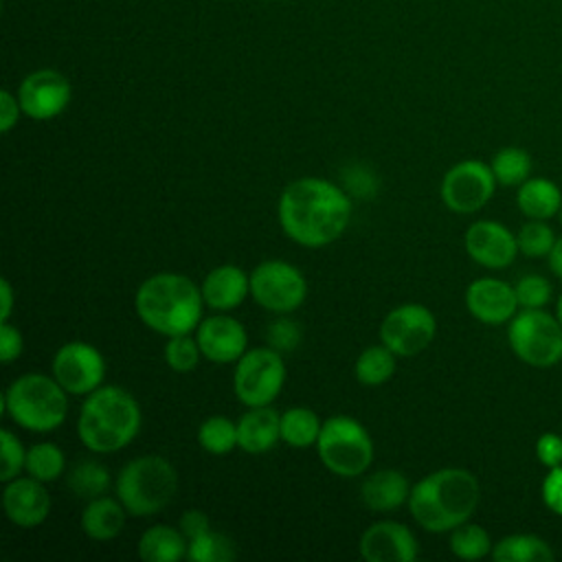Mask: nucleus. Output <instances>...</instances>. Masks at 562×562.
<instances>
[{
  "instance_id": "nucleus-41",
  "label": "nucleus",
  "mask_w": 562,
  "mask_h": 562,
  "mask_svg": "<svg viewBox=\"0 0 562 562\" xmlns=\"http://www.w3.org/2000/svg\"><path fill=\"white\" fill-rule=\"evenodd\" d=\"M536 457L542 465H562V437L555 432H542L536 441Z\"/></svg>"
},
{
  "instance_id": "nucleus-35",
  "label": "nucleus",
  "mask_w": 562,
  "mask_h": 562,
  "mask_svg": "<svg viewBox=\"0 0 562 562\" xmlns=\"http://www.w3.org/2000/svg\"><path fill=\"white\" fill-rule=\"evenodd\" d=\"M202 358L200 345L195 340V336L191 334H180V336H171L167 338L165 345V362L171 371L176 373H191L198 362Z\"/></svg>"
},
{
  "instance_id": "nucleus-37",
  "label": "nucleus",
  "mask_w": 562,
  "mask_h": 562,
  "mask_svg": "<svg viewBox=\"0 0 562 562\" xmlns=\"http://www.w3.org/2000/svg\"><path fill=\"white\" fill-rule=\"evenodd\" d=\"M0 452H2V468H0V481L7 483L24 470L26 463V450L22 441L11 430H0Z\"/></svg>"
},
{
  "instance_id": "nucleus-27",
  "label": "nucleus",
  "mask_w": 562,
  "mask_h": 562,
  "mask_svg": "<svg viewBox=\"0 0 562 562\" xmlns=\"http://www.w3.org/2000/svg\"><path fill=\"white\" fill-rule=\"evenodd\" d=\"M323 419L305 406H292L281 413V441L292 448L316 446Z\"/></svg>"
},
{
  "instance_id": "nucleus-22",
  "label": "nucleus",
  "mask_w": 562,
  "mask_h": 562,
  "mask_svg": "<svg viewBox=\"0 0 562 562\" xmlns=\"http://www.w3.org/2000/svg\"><path fill=\"white\" fill-rule=\"evenodd\" d=\"M411 487L413 485L400 470H378L362 481L360 501L364 503V507L378 514L395 512L404 503H408Z\"/></svg>"
},
{
  "instance_id": "nucleus-17",
  "label": "nucleus",
  "mask_w": 562,
  "mask_h": 562,
  "mask_svg": "<svg viewBox=\"0 0 562 562\" xmlns=\"http://www.w3.org/2000/svg\"><path fill=\"white\" fill-rule=\"evenodd\" d=\"M360 558L367 562H413L419 553L413 531L395 520H380L367 527L358 542Z\"/></svg>"
},
{
  "instance_id": "nucleus-1",
  "label": "nucleus",
  "mask_w": 562,
  "mask_h": 562,
  "mask_svg": "<svg viewBox=\"0 0 562 562\" xmlns=\"http://www.w3.org/2000/svg\"><path fill=\"white\" fill-rule=\"evenodd\" d=\"M277 215L281 231L294 244L323 248L347 231L351 198L329 180L305 176L281 191Z\"/></svg>"
},
{
  "instance_id": "nucleus-42",
  "label": "nucleus",
  "mask_w": 562,
  "mask_h": 562,
  "mask_svg": "<svg viewBox=\"0 0 562 562\" xmlns=\"http://www.w3.org/2000/svg\"><path fill=\"white\" fill-rule=\"evenodd\" d=\"M542 501L553 514L562 516V465L549 468L542 481Z\"/></svg>"
},
{
  "instance_id": "nucleus-40",
  "label": "nucleus",
  "mask_w": 562,
  "mask_h": 562,
  "mask_svg": "<svg viewBox=\"0 0 562 562\" xmlns=\"http://www.w3.org/2000/svg\"><path fill=\"white\" fill-rule=\"evenodd\" d=\"M22 349H24L22 331L9 321H2L0 323V360L9 364L22 356Z\"/></svg>"
},
{
  "instance_id": "nucleus-15",
  "label": "nucleus",
  "mask_w": 562,
  "mask_h": 562,
  "mask_svg": "<svg viewBox=\"0 0 562 562\" xmlns=\"http://www.w3.org/2000/svg\"><path fill=\"white\" fill-rule=\"evenodd\" d=\"M195 340L200 345L202 358L215 364L237 362L248 351L246 327L224 312L202 318L195 327Z\"/></svg>"
},
{
  "instance_id": "nucleus-2",
  "label": "nucleus",
  "mask_w": 562,
  "mask_h": 562,
  "mask_svg": "<svg viewBox=\"0 0 562 562\" xmlns=\"http://www.w3.org/2000/svg\"><path fill=\"white\" fill-rule=\"evenodd\" d=\"M479 501L481 485L470 470L441 468L411 487L406 505L422 529L443 533L468 522Z\"/></svg>"
},
{
  "instance_id": "nucleus-26",
  "label": "nucleus",
  "mask_w": 562,
  "mask_h": 562,
  "mask_svg": "<svg viewBox=\"0 0 562 562\" xmlns=\"http://www.w3.org/2000/svg\"><path fill=\"white\" fill-rule=\"evenodd\" d=\"M492 558L496 562H549L553 549L538 536L514 533L492 547Z\"/></svg>"
},
{
  "instance_id": "nucleus-3",
  "label": "nucleus",
  "mask_w": 562,
  "mask_h": 562,
  "mask_svg": "<svg viewBox=\"0 0 562 562\" xmlns=\"http://www.w3.org/2000/svg\"><path fill=\"white\" fill-rule=\"evenodd\" d=\"M202 290L178 272L151 274L134 294V310L140 323L165 338L191 334L202 321Z\"/></svg>"
},
{
  "instance_id": "nucleus-18",
  "label": "nucleus",
  "mask_w": 562,
  "mask_h": 562,
  "mask_svg": "<svg viewBox=\"0 0 562 562\" xmlns=\"http://www.w3.org/2000/svg\"><path fill=\"white\" fill-rule=\"evenodd\" d=\"M465 250L483 268H507L518 252V237L494 220H479L465 231Z\"/></svg>"
},
{
  "instance_id": "nucleus-38",
  "label": "nucleus",
  "mask_w": 562,
  "mask_h": 562,
  "mask_svg": "<svg viewBox=\"0 0 562 562\" xmlns=\"http://www.w3.org/2000/svg\"><path fill=\"white\" fill-rule=\"evenodd\" d=\"M514 290L518 296V305H522L525 310H538L551 299V283L540 274H525Z\"/></svg>"
},
{
  "instance_id": "nucleus-30",
  "label": "nucleus",
  "mask_w": 562,
  "mask_h": 562,
  "mask_svg": "<svg viewBox=\"0 0 562 562\" xmlns=\"http://www.w3.org/2000/svg\"><path fill=\"white\" fill-rule=\"evenodd\" d=\"M68 485L79 498H97L103 496L110 487V470L92 459H83L72 465L68 474Z\"/></svg>"
},
{
  "instance_id": "nucleus-28",
  "label": "nucleus",
  "mask_w": 562,
  "mask_h": 562,
  "mask_svg": "<svg viewBox=\"0 0 562 562\" xmlns=\"http://www.w3.org/2000/svg\"><path fill=\"white\" fill-rule=\"evenodd\" d=\"M395 353L386 345H371L356 358V380L364 386H380L395 373Z\"/></svg>"
},
{
  "instance_id": "nucleus-14",
  "label": "nucleus",
  "mask_w": 562,
  "mask_h": 562,
  "mask_svg": "<svg viewBox=\"0 0 562 562\" xmlns=\"http://www.w3.org/2000/svg\"><path fill=\"white\" fill-rule=\"evenodd\" d=\"M70 81L61 72L50 68H42L26 75L18 90L22 112L35 121H48L59 116L70 103Z\"/></svg>"
},
{
  "instance_id": "nucleus-23",
  "label": "nucleus",
  "mask_w": 562,
  "mask_h": 562,
  "mask_svg": "<svg viewBox=\"0 0 562 562\" xmlns=\"http://www.w3.org/2000/svg\"><path fill=\"white\" fill-rule=\"evenodd\" d=\"M127 509L119 498L108 494L90 498L81 512V531L99 542L114 540L125 529Z\"/></svg>"
},
{
  "instance_id": "nucleus-21",
  "label": "nucleus",
  "mask_w": 562,
  "mask_h": 562,
  "mask_svg": "<svg viewBox=\"0 0 562 562\" xmlns=\"http://www.w3.org/2000/svg\"><path fill=\"white\" fill-rule=\"evenodd\" d=\"M281 439V415L268 406H248L237 419V448L248 454H263Z\"/></svg>"
},
{
  "instance_id": "nucleus-29",
  "label": "nucleus",
  "mask_w": 562,
  "mask_h": 562,
  "mask_svg": "<svg viewBox=\"0 0 562 562\" xmlns=\"http://www.w3.org/2000/svg\"><path fill=\"white\" fill-rule=\"evenodd\" d=\"M24 472L42 483L57 481L66 472V454L53 441H40L26 450Z\"/></svg>"
},
{
  "instance_id": "nucleus-32",
  "label": "nucleus",
  "mask_w": 562,
  "mask_h": 562,
  "mask_svg": "<svg viewBox=\"0 0 562 562\" xmlns=\"http://www.w3.org/2000/svg\"><path fill=\"white\" fill-rule=\"evenodd\" d=\"M492 171L498 184L516 187L522 184L531 173V156L520 147H503L492 158Z\"/></svg>"
},
{
  "instance_id": "nucleus-16",
  "label": "nucleus",
  "mask_w": 562,
  "mask_h": 562,
  "mask_svg": "<svg viewBox=\"0 0 562 562\" xmlns=\"http://www.w3.org/2000/svg\"><path fill=\"white\" fill-rule=\"evenodd\" d=\"M53 507V498L46 490V483L33 476H15L4 483L2 509L4 516L22 529L40 527Z\"/></svg>"
},
{
  "instance_id": "nucleus-46",
  "label": "nucleus",
  "mask_w": 562,
  "mask_h": 562,
  "mask_svg": "<svg viewBox=\"0 0 562 562\" xmlns=\"http://www.w3.org/2000/svg\"><path fill=\"white\" fill-rule=\"evenodd\" d=\"M549 266L558 279H562V239H555L551 252H549Z\"/></svg>"
},
{
  "instance_id": "nucleus-34",
  "label": "nucleus",
  "mask_w": 562,
  "mask_h": 562,
  "mask_svg": "<svg viewBox=\"0 0 562 562\" xmlns=\"http://www.w3.org/2000/svg\"><path fill=\"white\" fill-rule=\"evenodd\" d=\"M187 558L191 562H231L237 558V549L228 536L209 529L202 536L189 540Z\"/></svg>"
},
{
  "instance_id": "nucleus-19",
  "label": "nucleus",
  "mask_w": 562,
  "mask_h": 562,
  "mask_svg": "<svg viewBox=\"0 0 562 562\" xmlns=\"http://www.w3.org/2000/svg\"><path fill=\"white\" fill-rule=\"evenodd\" d=\"M465 307L476 321L501 325L516 316L518 296L509 283L494 277H481L468 285Z\"/></svg>"
},
{
  "instance_id": "nucleus-36",
  "label": "nucleus",
  "mask_w": 562,
  "mask_h": 562,
  "mask_svg": "<svg viewBox=\"0 0 562 562\" xmlns=\"http://www.w3.org/2000/svg\"><path fill=\"white\" fill-rule=\"evenodd\" d=\"M555 235L542 220L527 222L518 233V250L527 257H544L551 252Z\"/></svg>"
},
{
  "instance_id": "nucleus-6",
  "label": "nucleus",
  "mask_w": 562,
  "mask_h": 562,
  "mask_svg": "<svg viewBox=\"0 0 562 562\" xmlns=\"http://www.w3.org/2000/svg\"><path fill=\"white\" fill-rule=\"evenodd\" d=\"M114 490L130 516H154L173 501L178 472L165 457L143 454L119 470Z\"/></svg>"
},
{
  "instance_id": "nucleus-48",
  "label": "nucleus",
  "mask_w": 562,
  "mask_h": 562,
  "mask_svg": "<svg viewBox=\"0 0 562 562\" xmlns=\"http://www.w3.org/2000/svg\"><path fill=\"white\" fill-rule=\"evenodd\" d=\"M560 211H562V209H560ZM560 217H562V215H560Z\"/></svg>"
},
{
  "instance_id": "nucleus-31",
  "label": "nucleus",
  "mask_w": 562,
  "mask_h": 562,
  "mask_svg": "<svg viewBox=\"0 0 562 562\" xmlns=\"http://www.w3.org/2000/svg\"><path fill=\"white\" fill-rule=\"evenodd\" d=\"M198 443L209 454H226L237 448V424L224 415H211L198 428Z\"/></svg>"
},
{
  "instance_id": "nucleus-13",
  "label": "nucleus",
  "mask_w": 562,
  "mask_h": 562,
  "mask_svg": "<svg viewBox=\"0 0 562 562\" xmlns=\"http://www.w3.org/2000/svg\"><path fill=\"white\" fill-rule=\"evenodd\" d=\"M50 371L70 395H88L103 384L105 358L94 345L72 340L55 351Z\"/></svg>"
},
{
  "instance_id": "nucleus-7",
  "label": "nucleus",
  "mask_w": 562,
  "mask_h": 562,
  "mask_svg": "<svg viewBox=\"0 0 562 562\" xmlns=\"http://www.w3.org/2000/svg\"><path fill=\"white\" fill-rule=\"evenodd\" d=\"M316 452L321 463L340 479H353L373 463V439L369 430L349 415H334L323 422Z\"/></svg>"
},
{
  "instance_id": "nucleus-5",
  "label": "nucleus",
  "mask_w": 562,
  "mask_h": 562,
  "mask_svg": "<svg viewBox=\"0 0 562 562\" xmlns=\"http://www.w3.org/2000/svg\"><path fill=\"white\" fill-rule=\"evenodd\" d=\"M68 395L53 373H24L7 386L2 411L24 430L50 432L66 422Z\"/></svg>"
},
{
  "instance_id": "nucleus-25",
  "label": "nucleus",
  "mask_w": 562,
  "mask_h": 562,
  "mask_svg": "<svg viewBox=\"0 0 562 562\" xmlns=\"http://www.w3.org/2000/svg\"><path fill=\"white\" fill-rule=\"evenodd\" d=\"M516 202L527 217L549 220L562 209V193L547 178H527L518 189Z\"/></svg>"
},
{
  "instance_id": "nucleus-20",
  "label": "nucleus",
  "mask_w": 562,
  "mask_h": 562,
  "mask_svg": "<svg viewBox=\"0 0 562 562\" xmlns=\"http://www.w3.org/2000/svg\"><path fill=\"white\" fill-rule=\"evenodd\" d=\"M200 290L206 307L231 312L244 303L246 294H250V274L235 263H222L204 277Z\"/></svg>"
},
{
  "instance_id": "nucleus-9",
  "label": "nucleus",
  "mask_w": 562,
  "mask_h": 562,
  "mask_svg": "<svg viewBox=\"0 0 562 562\" xmlns=\"http://www.w3.org/2000/svg\"><path fill=\"white\" fill-rule=\"evenodd\" d=\"M285 384V362L272 347L248 349L235 364L233 391L248 406L272 404Z\"/></svg>"
},
{
  "instance_id": "nucleus-8",
  "label": "nucleus",
  "mask_w": 562,
  "mask_h": 562,
  "mask_svg": "<svg viewBox=\"0 0 562 562\" xmlns=\"http://www.w3.org/2000/svg\"><path fill=\"white\" fill-rule=\"evenodd\" d=\"M507 340L512 351L531 367L547 369L562 360V325L540 307L516 314Z\"/></svg>"
},
{
  "instance_id": "nucleus-33",
  "label": "nucleus",
  "mask_w": 562,
  "mask_h": 562,
  "mask_svg": "<svg viewBox=\"0 0 562 562\" xmlns=\"http://www.w3.org/2000/svg\"><path fill=\"white\" fill-rule=\"evenodd\" d=\"M450 551L461 560H481L492 553L490 533L474 522H463L450 531Z\"/></svg>"
},
{
  "instance_id": "nucleus-4",
  "label": "nucleus",
  "mask_w": 562,
  "mask_h": 562,
  "mask_svg": "<svg viewBox=\"0 0 562 562\" xmlns=\"http://www.w3.org/2000/svg\"><path fill=\"white\" fill-rule=\"evenodd\" d=\"M140 419V406L132 393L116 384H101L86 395L79 408L77 435L90 452L110 454L136 439Z\"/></svg>"
},
{
  "instance_id": "nucleus-43",
  "label": "nucleus",
  "mask_w": 562,
  "mask_h": 562,
  "mask_svg": "<svg viewBox=\"0 0 562 562\" xmlns=\"http://www.w3.org/2000/svg\"><path fill=\"white\" fill-rule=\"evenodd\" d=\"M178 527L187 536V540H193V538H198V536H202L204 531L211 529V520L202 509H187L180 516Z\"/></svg>"
},
{
  "instance_id": "nucleus-44",
  "label": "nucleus",
  "mask_w": 562,
  "mask_h": 562,
  "mask_svg": "<svg viewBox=\"0 0 562 562\" xmlns=\"http://www.w3.org/2000/svg\"><path fill=\"white\" fill-rule=\"evenodd\" d=\"M20 112L22 108L18 97H13L9 90H2L0 92V132L2 134H9L18 125Z\"/></svg>"
},
{
  "instance_id": "nucleus-12",
  "label": "nucleus",
  "mask_w": 562,
  "mask_h": 562,
  "mask_svg": "<svg viewBox=\"0 0 562 562\" xmlns=\"http://www.w3.org/2000/svg\"><path fill=\"white\" fill-rule=\"evenodd\" d=\"M437 334L435 314L419 303H404L391 310L380 323V342L395 356L413 358L422 353Z\"/></svg>"
},
{
  "instance_id": "nucleus-11",
  "label": "nucleus",
  "mask_w": 562,
  "mask_h": 562,
  "mask_svg": "<svg viewBox=\"0 0 562 562\" xmlns=\"http://www.w3.org/2000/svg\"><path fill=\"white\" fill-rule=\"evenodd\" d=\"M496 189V178L490 165L481 160H461L452 165L439 184L441 202L461 215L483 209Z\"/></svg>"
},
{
  "instance_id": "nucleus-45",
  "label": "nucleus",
  "mask_w": 562,
  "mask_h": 562,
  "mask_svg": "<svg viewBox=\"0 0 562 562\" xmlns=\"http://www.w3.org/2000/svg\"><path fill=\"white\" fill-rule=\"evenodd\" d=\"M0 292H2V312H0V323L11 318V310H13V290L9 279H0Z\"/></svg>"
},
{
  "instance_id": "nucleus-10",
  "label": "nucleus",
  "mask_w": 562,
  "mask_h": 562,
  "mask_svg": "<svg viewBox=\"0 0 562 562\" xmlns=\"http://www.w3.org/2000/svg\"><path fill=\"white\" fill-rule=\"evenodd\" d=\"M250 296L268 312L290 314L303 305L307 281L296 266L283 259H268L250 272Z\"/></svg>"
},
{
  "instance_id": "nucleus-39",
  "label": "nucleus",
  "mask_w": 562,
  "mask_h": 562,
  "mask_svg": "<svg viewBox=\"0 0 562 562\" xmlns=\"http://www.w3.org/2000/svg\"><path fill=\"white\" fill-rule=\"evenodd\" d=\"M266 338H268V347L277 349L279 353H288V351H294V347L301 342V327L292 318L279 316L268 325Z\"/></svg>"
},
{
  "instance_id": "nucleus-24",
  "label": "nucleus",
  "mask_w": 562,
  "mask_h": 562,
  "mask_svg": "<svg viewBox=\"0 0 562 562\" xmlns=\"http://www.w3.org/2000/svg\"><path fill=\"white\" fill-rule=\"evenodd\" d=\"M189 540L180 527L151 525L138 538V558L145 562H178L187 558Z\"/></svg>"
},
{
  "instance_id": "nucleus-47",
  "label": "nucleus",
  "mask_w": 562,
  "mask_h": 562,
  "mask_svg": "<svg viewBox=\"0 0 562 562\" xmlns=\"http://www.w3.org/2000/svg\"><path fill=\"white\" fill-rule=\"evenodd\" d=\"M558 321H560V325H562V296L558 299Z\"/></svg>"
}]
</instances>
